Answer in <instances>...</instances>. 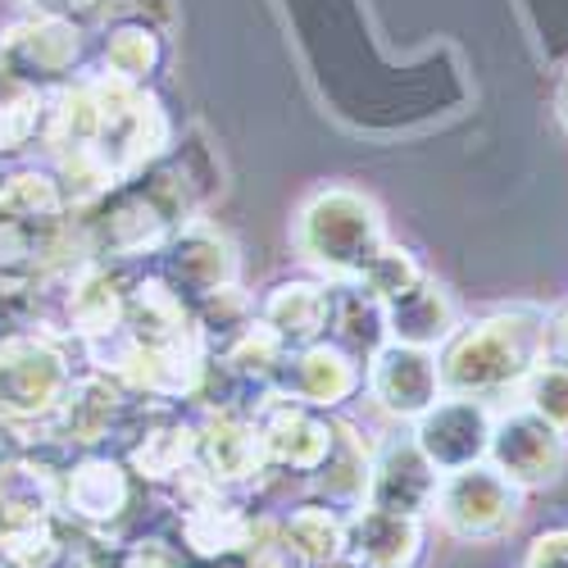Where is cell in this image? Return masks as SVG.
<instances>
[{"label":"cell","instance_id":"16","mask_svg":"<svg viewBox=\"0 0 568 568\" xmlns=\"http://www.w3.org/2000/svg\"><path fill=\"white\" fill-rule=\"evenodd\" d=\"M64 277V323L69 333H78L82 342H101L123 327L128 314V282L119 273H110V264L101 260H78L60 268Z\"/></svg>","mask_w":568,"mask_h":568},{"label":"cell","instance_id":"6","mask_svg":"<svg viewBox=\"0 0 568 568\" xmlns=\"http://www.w3.org/2000/svg\"><path fill=\"white\" fill-rule=\"evenodd\" d=\"M491 428H496V414L487 400L450 396V400H437L433 409H423L414 418V446L446 478V473L487 464Z\"/></svg>","mask_w":568,"mask_h":568},{"label":"cell","instance_id":"8","mask_svg":"<svg viewBox=\"0 0 568 568\" xmlns=\"http://www.w3.org/2000/svg\"><path fill=\"white\" fill-rule=\"evenodd\" d=\"M487 459H491L496 473H505L518 491L550 487L564 473V464H568V437H559L550 423L537 418L532 409H518V414L496 418Z\"/></svg>","mask_w":568,"mask_h":568},{"label":"cell","instance_id":"29","mask_svg":"<svg viewBox=\"0 0 568 568\" xmlns=\"http://www.w3.org/2000/svg\"><path fill=\"white\" fill-rule=\"evenodd\" d=\"M423 277H428V268L414 260V251L383 242V246H377V255L359 268V277H351V282H359V287H364L373 301L392 305V301H400L405 292H414Z\"/></svg>","mask_w":568,"mask_h":568},{"label":"cell","instance_id":"21","mask_svg":"<svg viewBox=\"0 0 568 568\" xmlns=\"http://www.w3.org/2000/svg\"><path fill=\"white\" fill-rule=\"evenodd\" d=\"M342 537H346V514L327 505H305L282 518L268 541L296 568H327V564H342Z\"/></svg>","mask_w":568,"mask_h":568},{"label":"cell","instance_id":"5","mask_svg":"<svg viewBox=\"0 0 568 568\" xmlns=\"http://www.w3.org/2000/svg\"><path fill=\"white\" fill-rule=\"evenodd\" d=\"M437 518L464 541H496L518 524V509H524V491H518L505 473L473 464L459 473H446L437 483V500H433Z\"/></svg>","mask_w":568,"mask_h":568},{"label":"cell","instance_id":"22","mask_svg":"<svg viewBox=\"0 0 568 568\" xmlns=\"http://www.w3.org/2000/svg\"><path fill=\"white\" fill-rule=\"evenodd\" d=\"M78 45H82L78 41V23L37 14V19L19 23V28H10L0 51H6L10 64L23 69V73H64L78 60Z\"/></svg>","mask_w":568,"mask_h":568},{"label":"cell","instance_id":"26","mask_svg":"<svg viewBox=\"0 0 568 568\" xmlns=\"http://www.w3.org/2000/svg\"><path fill=\"white\" fill-rule=\"evenodd\" d=\"M41 114H45V97L37 91V82L0 51V151L28 146L41 132Z\"/></svg>","mask_w":568,"mask_h":568},{"label":"cell","instance_id":"34","mask_svg":"<svg viewBox=\"0 0 568 568\" xmlns=\"http://www.w3.org/2000/svg\"><path fill=\"white\" fill-rule=\"evenodd\" d=\"M28 6H32L37 14H51V19H69V23H78V19H91V14H97L105 0H28Z\"/></svg>","mask_w":568,"mask_h":568},{"label":"cell","instance_id":"15","mask_svg":"<svg viewBox=\"0 0 568 568\" xmlns=\"http://www.w3.org/2000/svg\"><path fill=\"white\" fill-rule=\"evenodd\" d=\"M437 483L442 473L423 459V450L409 437H387L373 455V473H368V505L392 509V514H414L423 518L437 500Z\"/></svg>","mask_w":568,"mask_h":568},{"label":"cell","instance_id":"18","mask_svg":"<svg viewBox=\"0 0 568 568\" xmlns=\"http://www.w3.org/2000/svg\"><path fill=\"white\" fill-rule=\"evenodd\" d=\"M128 405V387L114 383L110 373H91V377H73L55 418H60V433L78 446H101L110 437V428L123 418Z\"/></svg>","mask_w":568,"mask_h":568},{"label":"cell","instance_id":"10","mask_svg":"<svg viewBox=\"0 0 568 568\" xmlns=\"http://www.w3.org/2000/svg\"><path fill=\"white\" fill-rule=\"evenodd\" d=\"M359 387H364V364L351 351H342L337 342H314V346L287 351V359L277 364L273 383H268V392L292 396L314 409H337Z\"/></svg>","mask_w":568,"mask_h":568},{"label":"cell","instance_id":"27","mask_svg":"<svg viewBox=\"0 0 568 568\" xmlns=\"http://www.w3.org/2000/svg\"><path fill=\"white\" fill-rule=\"evenodd\" d=\"M0 214H14V219H64L69 214V196H64V182L51 173H10L0 178Z\"/></svg>","mask_w":568,"mask_h":568},{"label":"cell","instance_id":"25","mask_svg":"<svg viewBox=\"0 0 568 568\" xmlns=\"http://www.w3.org/2000/svg\"><path fill=\"white\" fill-rule=\"evenodd\" d=\"M128 459L141 478L173 483L186 464H196V423H186V418L151 423V428L141 433V442H132Z\"/></svg>","mask_w":568,"mask_h":568},{"label":"cell","instance_id":"32","mask_svg":"<svg viewBox=\"0 0 568 568\" xmlns=\"http://www.w3.org/2000/svg\"><path fill=\"white\" fill-rule=\"evenodd\" d=\"M119 568H186V559L169 541H132L123 550V564Z\"/></svg>","mask_w":568,"mask_h":568},{"label":"cell","instance_id":"7","mask_svg":"<svg viewBox=\"0 0 568 568\" xmlns=\"http://www.w3.org/2000/svg\"><path fill=\"white\" fill-rule=\"evenodd\" d=\"M251 414H255V428H260L268 468L314 473L327 459V450H333V442H337V423L327 418V409L301 405L292 396L268 392Z\"/></svg>","mask_w":568,"mask_h":568},{"label":"cell","instance_id":"35","mask_svg":"<svg viewBox=\"0 0 568 568\" xmlns=\"http://www.w3.org/2000/svg\"><path fill=\"white\" fill-rule=\"evenodd\" d=\"M546 359L568 368V305L559 314H550V323H546Z\"/></svg>","mask_w":568,"mask_h":568},{"label":"cell","instance_id":"11","mask_svg":"<svg viewBox=\"0 0 568 568\" xmlns=\"http://www.w3.org/2000/svg\"><path fill=\"white\" fill-rule=\"evenodd\" d=\"M368 396L383 405L392 418H418L442 400V364L437 351L387 342L368 359Z\"/></svg>","mask_w":568,"mask_h":568},{"label":"cell","instance_id":"36","mask_svg":"<svg viewBox=\"0 0 568 568\" xmlns=\"http://www.w3.org/2000/svg\"><path fill=\"white\" fill-rule=\"evenodd\" d=\"M559 119H564V128H568V82H564V91H559Z\"/></svg>","mask_w":568,"mask_h":568},{"label":"cell","instance_id":"12","mask_svg":"<svg viewBox=\"0 0 568 568\" xmlns=\"http://www.w3.org/2000/svg\"><path fill=\"white\" fill-rule=\"evenodd\" d=\"M196 464L210 473L219 487H242L268 468L264 442L251 409L219 405L196 423Z\"/></svg>","mask_w":568,"mask_h":568},{"label":"cell","instance_id":"3","mask_svg":"<svg viewBox=\"0 0 568 568\" xmlns=\"http://www.w3.org/2000/svg\"><path fill=\"white\" fill-rule=\"evenodd\" d=\"M383 214L377 205L355 192V186H323L314 192L296 219V246L301 255L333 282L359 277V268L383 246Z\"/></svg>","mask_w":568,"mask_h":568},{"label":"cell","instance_id":"24","mask_svg":"<svg viewBox=\"0 0 568 568\" xmlns=\"http://www.w3.org/2000/svg\"><path fill=\"white\" fill-rule=\"evenodd\" d=\"M368 473H373V455L364 450V442L351 428H337V442L327 450V459L310 473L314 491L323 496L327 509H359L368 505Z\"/></svg>","mask_w":568,"mask_h":568},{"label":"cell","instance_id":"13","mask_svg":"<svg viewBox=\"0 0 568 568\" xmlns=\"http://www.w3.org/2000/svg\"><path fill=\"white\" fill-rule=\"evenodd\" d=\"M132 505V478L114 455H82L60 468V514L82 528H110Z\"/></svg>","mask_w":568,"mask_h":568},{"label":"cell","instance_id":"30","mask_svg":"<svg viewBox=\"0 0 568 568\" xmlns=\"http://www.w3.org/2000/svg\"><path fill=\"white\" fill-rule=\"evenodd\" d=\"M524 409H532L537 418H546L559 437H568V368L541 359L528 377H524Z\"/></svg>","mask_w":568,"mask_h":568},{"label":"cell","instance_id":"23","mask_svg":"<svg viewBox=\"0 0 568 568\" xmlns=\"http://www.w3.org/2000/svg\"><path fill=\"white\" fill-rule=\"evenodd\" d=\"M327 342L351 351L359 364L373 359L392 337H387V305L373 301L359 282H342L333 287V323H327Z\"/></svg>","mask_w":568,"mask_h":568},{"label":"cell","instance_id":"2","mask_svg":"<svg viewBox=\"0 0 568 568\" xmlns=\"http://www.w3.org/2000/svg\"><path fill=\"white\" fill-rule=\"evenodd\" d=\"M546 323L550 314L537 305H509L468 327H455L442 364V392L496 400L505 392H518L524 377L546 359Z\"/></svg>","mask_w":568,"mask_h":568},{"label":"cell","instance_id":"9","mask_svg":"<svg viewBox=\"0 0 568 568\" xmlns=\"http://www.w3.org/2000/svg\"><path fill=\"white\" fill-rule=\"evenodd\" d=\"M160 255H164L160 277L192 305L214 296L219 287H227V282H236V251H232L227 236L219 227H210L205 219L182 223Z\"/></svg>","mask_w":568,"mask_h":568},{"label":"cell","instance_id":"31","mask_svg":"<svg viewBox=\"0 0 568 568\" xmlns=\"http://www.w3.org/2000/svg\"><path fill=\"white\" fill-rule=\"evenodd\" d=\"M23 568H91V550H87V541L78 532L64 528V518H60V528L51 532V541H45L32 555V564H23Z\"/></svg>","mask_w":568,"mask_h":568},{"label":"cell","instance_id":"17","mask_svg":"<svg viewBox=\"0 0 568 568\" xmlns=\"http://www.w3.org/2000/svg\"><path fill=\"white\" fill-rule=\"evenodd\" d=\"M264 327H273L277 342L287 351L327 342V323H333V287L323 282H277L255 310Z\"/></svg>","mask_w":568,"mask_h":568},{"label":"cell","instance_id":"19","mask_svg":"<svg viewBox=\"0 0 568 568\" xmlns=\"http://www.w3.org/2000/svg\"><path fill=\"white\" fill-rule=\"evenodd\" d=\"M264 528L268 524L251 518L242 505H232L227 496L182 514V541H186V550L201 555V559H227V555L260 550L255 541H260Z\"/></svg>","mask_w":568,"mask_h":568},{"label":"cell","instance_id":"33","mask_svg":"<svg viewBox=\"0 0 568 568\" xmlns=\"http://www.w3.org/2000/svg\"><path fill=\"white\" fill-rule=\"evenodd\" d=\"M528 568H568V528L541 532L528 550Z\"/></svg>","mask_w":568,"mask_h":568},{"label":"cell","instance_id":"1","mask_svg":"<svg viewBox=\"0 0 568 568\" xmlns=\"http://www.w3.org/2000/svg\"><path fill=\"white\" fill-rule=\"evenodd\" d=\"M192 178L178 164H151L91 205V219L78 227L82 251L101 264L155 255L182 223H192Z\"/></svg>","mask_w":568,"mask_h":568},{"label":"cell","instance_id":"4","mask_svg":"<svg viewBox=\"0 0 568 568\" xmlns=\"http://www.w3.org/2000/svg\"><path fill=\"white\" fill-rule=\"evenodd\" d=\"M73 368L64 351L41 333H6L0 337V418L32 423L55 418Z\"/></svg>","mask_w":568,"mask_h":568},{"label":"cell","instance_id":"28","mask_svg":"<svg viewBox=\"0 0 568 568\" xmlns=\"http://www.w3.org/2000/svg\"><path fill=\"white\" fill-rule=\"evenodd\" d=\"M160 60H164V45H160L155 28H146V23H123L105 37V73H114L123 82L146 87V78L160 69Z\"/></svg>","mask_w":568,"mask_h":568},{"label":"cell","instance_id":"20","mask_svg":"<svg viewBox=\"0 0 568 568\" xmlns=\"http://www.w3.org/2000/svg\"><path fill=\"white\" fill-rule=\"evenodd\" d=\"M459 327L455 318V301L442 282L423 277L414 292H405L400 301L387 305V337L405 342V346H423V351H437L450 342V333Z\"/></svg>","mask_w":568,"mask_h":568},{"label":"cell","instance_id":"14","mask_svg":"<svg viewBox=\"0 0 568 568\" xmlns=\"http://www.w3.org/2000/svg\"><path fill=\"white\" fill-rule=\"evenodd\" d=\"M423 555V518L359 505L346 514L342 564L346 568H414Z\"/></svg>","mask_w":568,"mask_h":568}]
</instances>
